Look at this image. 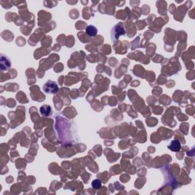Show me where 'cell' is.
<instances>
[{"instance_id":"6da1fadb","label":"cell","mask_w":195,"mask_h":195,"mask_svg":"<svg viewBox=\"0 0 195 195\" xmlns=\"http://www.w3.org/2000/svg\"><path fill=\"white\" fill-rule=\"evenodd\" d=\"M125 34V29L124 28L123 24L119 23L118 25L115 26L113 28L112 32H111V37H112V40H114L115 38L118 39V37L121 35H124Z\"/></svg>"},{"instance_id":"7a4b0ae2","label":"cell","mask_w":195,"mask_h":195,"mask_svg":"<svg viewBox=\"0 0 195 195\" xmlns=\"http://www.w3.org/2000/svg\"><path fill=\"white\" fill-rule=\"evenodd\" d=\"M44 90L45 92L50 93V94H55L58 91V86L55 82L49 80L44 84Z\"/></svg>"},{"instance_id":"3957f363","label":"cell","mask_w":195,"mask_h":195,"mask_svg":"<svg viewBox=\"0 0 195 195\" xmlns=\"http://www.w3.org/2000/svg\"><path fill=\"white\" fill-rule=\"evenodd\" d=\"M11 67L10 60L7 57H5L4 54L1 55V69L3 71H6Z\"/></svg>"},{"instance_id":"277c9868","label":"cell","mask_w":195,"mask_h":195,"mask_svg":"<svg viewBox=\"0 0 195 195\" xmlns=\"http://www.w3.org/2000/svg\"><path fill=\"white\" fill-rule=\"evenodd\" d=\"M168 148L169 150H171L172 151L174 152H178L181 149V143L178 140H173V141L171 142V143L169 144V146H168Z\"/></svg>"},{"instance_id":"5b68a950","label":"cell","mask_w":195,"mask_h":195,"mask_svg":"<svg viewBox=\"0 0 195 195\" xmlns=\"http://www.w3.org/2000/svg\"><path fill=\"white\" fill-rule=\"evenodd\" d=\"M97 28L93 25H89L86 28V33L90 37H95L97 34Z\"/></svg>"},{"instance_id":"8992f818","label":"cell","mask_w":195,"mask_h":195,"mask_svg":"<svg viewBox=\"0 0 195 195\" xmlns=\"http://www.w3.org/2000/svg\"><path fill=\"white\" fill-rule=\"evenodd\" d=\"M40 113L44 116H49L52 113L51 108L50 106H48V105H44V106L40 108Z\"/></svg>"},{"instance_id":"52a82bcc","label":"cell","mask_w":195,"mask_h":195,"mask_svg":"<svg viewBox=\"0 0 195 195\" xmlns=\"http://www.w3.org/2000/svg\"><path fill=\"white\" fill-rule=\"evenodd\" d=\"M92 188L94 189H99L101 186V182L99 179H95L92 182Z\"/></svg>"}]
</instances>
